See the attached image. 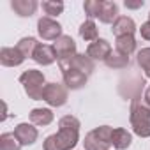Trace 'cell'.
Wrapping results in <instances>:
<instances>
[{"label": "cell", "mask_w": 150, "mask_h": 150, "mask_svg": "<svg viewBox=\"0 0 150 150\" xmlns=\"http://www.w3.org/2000/svg\"><path fill=\"white\" fill-rule=\"evenodd\" d=\"M139 34H141V37H143L145 41H150V21H145V23L141 25Z\"/></svg>", "instance_id": "4316f807"}, {"label": "cell", "mask_w": 150, "mask_h": 150, "mask_svg": "<svg viewBox=\"0 0 150 150\" xmlns=\"http://www.w3.org/2000/svg\"><path fill=\"white\" fill-rule=\"evenodd\" d=\"M42 11L46 13L48 18H55L58 14H62L64 11V2H60V0H44V2L41 4Z\"/></svg>", "instance_id": "cb8c5ba5"}, {"label": "cell", "mask_w": 150, "mask_h": 150, "mask_svg": "<svg viewBox=\"0 0 150 150\" xmlns=\"http://www.w3.org/2000/svg\"><path fill=\"white\" fill-rule=\"evenodd\" d=\"M97 18L101 23H115L118 18V6L115 2H110V0H103Z\"/></svg>", "instance_id": "2e32d148"}, {"label": "cell", "mask_w": 150, "mask_h": 150, "mask_svg": "<svg viewBox=\"0 0 150 150\" xmlns=\"http://www.w3.org/2000/svg\"><path fill=\"white\" fill-rule=\"evenodd\" d=\"M58 67H60L62 72L67 71V69H78V71L85 72L87 76H90V74L94 72V69H96L94 60H92L90 57H87V55H80V53H76L74 57H71V58L58 60Z\"/></svg>", "instance_id": "5b68a950"}, {"label": "cell", "mask_w": 150, "mask_h": 150, "mask_svg": "<svg viewBox=\"0 0 150 150\" xmlns=\"http://www.w3.org/2000/svg\"><path fill=\"white\" fill-rule=\"evenodd\" d=\"M20 139L14 136V132H4L0 136V150H21Z\"/></svg>", "instance_id": "603a6c76"}, {"label": "cell", "mask_w": 150, "mask_h": 150, "mask_svg": "<svg viewBox=\"0 0 150 150\" xmlns=\"http://www.w3.org/2000/svg\"><path fill=\"white\" fill-rule=\"evenodd\" d=\"M101 4H103V0H87V2L83 4V9H85V13H87L88 20H92V18H97V16H99Z\"/></svg>", "instance_id": "484cf974"}, {"label": "cell", "mask_w": 150, "mask_h": 150, "mask_svg": "<svg viewBox=\"0 0 150 150\" xmlns=\"http://www.w3.org/2000/svg\"><path fill=\"white\" fill-rule=\"evenodd\" d=\"M37 32H39V37L42 41H57L62 37V27L58 21H55L53 18H48V16H42L39 18L37 21Z\"/></svg>", "instance_id": "52a82bcc"}, {"label": "cell", "mask_w": 150, "mask_h": 150, "mask_svg": "<svg viewBox=\"0 0 150 150\" xmlns=\"http://www.w3.org/2000/svg\"><path fill=\"white\" fill-rule=\"evenodd\" d=\"M80 35H81V39L90 41V42L99 39V30H97V25L94 23V20H85L80 25Z\"/></svg>", "instance_id": "ffe728a7"}, {"label": "cell", "mask_w": 150, "mask_h": 150, "mask_svg": "<svg viewBox=\"0 0 150 150\" xmlns=\"http://www.w3.org/2000/svg\"><path fill=\"white\" fill-rule=\"evenodd\" d=\"M124 6L127 7V9H139V7H143V0H139V2H124Z\"/></svg>", "instance_id": "83f0119b"}, {"label": "cell", "mask_w": 150, "mask_h": 150, "mask_svg": "<svg viewBox=\"0 0 150 150\" xmlns=\"http://www.w3.org/2000/svg\"><path fill=\"white\" fill-rule=\"evenodd\" d=\"M32 60L37 62L39 65H51L55 60H58V57H57V51H55L53 46H50V44H41V42H39L37 50L34 51Z\"/></svg>", "instance_id": "7c38bea8"}, {"label": "cell", "mask_w": 150, "mask_h": 150, "mask_svg": "<svg viewBox=\"0 0 150 150\" xmlns=\"http://www.w3.org/2000/svg\"><path fill=\"white\" fill-rule=\"evenodd\" d=\"M131 127L134 134L139 138H148L150 136V108L143 104L139 99L131 101V113H129Z\"/></svg>", "instance_id": "7a4b0ae2"}, {"label": "cell", "mask_w": 150, "mask_h": 150, "mask_svg": "<svg viewBox=\"0 0 150 150\" xmlns=\"http://www.w3.org/2000/svg\"><path fill=\"white\" fill-rule=\"evenodd\" d=\"M104 64H106L110 69H125V67L129 65V57H127V55H122V53H118V51L115 50V51H111V55L104 60Z\"/></svg>", "instance_id": "7402d4cb"}, {"label": "cell", "mask_w": 150, "mask_h": 150, "mask_svg": "<svg viewBox=\"0 0 150 150\" xmlns=\"http://www.w3.org/2000/svg\"><path fill=\"white\" fill-rule=\"evenodd\" d=\"M148 21H150V14H148Z\"/></svg>", "instance_id": "f546056e"}, {"label": "cell", "mask_w": 150, "mask_h": 150, "mask_svg": "<svg viewBox=\"0 0 150 150\" xmlns=\"http://www.w3.org/2000/svg\"><path fill=\"white\" fill-rule=\"evenodd\" d=\"M23 60H25V57L16 46L14 48L6 46V48L0 50V64L6 65V67H16L20 64H23Z\"/></svg>", "instance_id": "4fadbf2b"}, {"label": "cell", "mask_w": 150, "mask_h": 150, "mask_svg": "<svg viewBox=\"0 0 150 150\" xmlns=\"http://www.w3.org/2000/svg\"><path fill=\"white\" fill-rule=\"evenodd\" d=\"M37 2L35 0H13L11 2V7L14 9V13L21 18H27V16H32L37 9Z\"/></svg>", "instance_id": "e0dca14e"}, {"label": "cell", "mask_w": 150, "mask_h": 150, "mask_svg": "<svg viewBox=\"0 0 150 150\" xmlns=\"http://www.w3.org/2000/svg\"><path fill=\"white\" fill-rule=\"evenodd\" d=\"M111 32L115 37H122V35H134L136 32V23L132 18L129 16H118L117 21L111 27Z\"/></svg>", "instance_id": "5bb4252c"}, {"label": "cell", "mask_w": 150, "mask_h": 150, "mask_svg": "<svg viewBox=\"0 0 150 150\" xmlns=\"http://www.w3.org/2000/svg\"><path fill=\"white\" fill-rule=\"evenodd\" d=\"M111 55V44L106 39H97L94 42L88 44L87 48V57H90L92 60H106Z\"/></svg>", "instance_id": "9c48e42d"}, {"label": "cell", "mask_w": 150, "mask_h": 150, "mask_svg": "<svg viewBox=\"0 0 150 150\" xmlns=\"http://www.w3.org/2000/svg\"><path fill=\"white\" fill-rule=\"evenodd\" d=\"M131 143H132V134L127 129H124V127L113 129V132H111V145L117 150H125V148L131 146Z\"/></svg>", "instance_id": "9a60e30c"}, {"label": "cell", "mask_w": 150, "mask_h": 150, "mask_svg": "<svg viewBox=\"0 0 150 150\" xmlns=\"http://www.w3.org/2000/svg\"><path fill=\"white\" fill-rule=\"evenodd\" d=\"M55 51H57V57L58 60H64V58H71L76 55V42H74V39L71 35H62L60 39L55 41L53 44ZM57 60V62H58Z\"/></svg>", "instance_id": "ba28073f"}, {"label": "cell", "mask_w": 150, "mask_h": 150, "mask_svg": "<svg viewBox=\"0 0 150 150\" xmlns=\"http://www.w3.org/2000/svg\"><path fill=\"white\" fill-rule=\"evenodd\" d=\"M37 46H39V42H37L35 37H23V39H20V42L16 44V48L23 53L25 58H32V57H34V51L37 50Z\"/></svg>", "instance_id": "44dd1931"}, {"label": "cell", "mask_w": 150, "mask_h": 150, "mask_svg": "<svg viewBox=\"0 0 150 150\" xmlns=\"http://www.w3.org/2000/svg\"><path fill=\"white\" fill-rule=\"evenodd\" d=\"M42 101H46L53 108H60L67 103V87L60 83H46L42 92Z\"/></svg>", "instance_id": "8992f818"}, {"label": "cell", "mask_w": 150, "mask_h": 150, "mask_svg": "<svg viewBox=\"0 0 150 150\" xmlns=\"http://www.w3.org/2000/svg\"><path fill=\"white\" fill-rule=\"evenodd\" d=\"M115 50L122 55H132L136 51V39L134 35H122V37H117L115 41Z\"/></svg>", "instance_id": "d6986e66"}, {"label": "cell", "mask_w": 150, "mask_h": 150, "mask_svg": "<svg viewBox=\"0 0 150 150\" xmlns=\"http://www.w3.org/2000/svg\"><path fill=\"white\" fill-rule=\"evenodd\" d=\"M138 65L145 71V76L150 78V48H143L138 51Z\"/></svg>", "instance_id": "d4e9b609"}, {"label": "cell", "mask_w": 150, "mask_h": 150, "mask_svg": "<svg viewBox=\"0 0 150 150\" xmlns=\"http://www.w3.org/2000/svg\"><path fill=\"white\" fill-rule=\"evenodd\" d=\"M111 132L113 129L110 125H101L92 129L87 136H85V150H110L111 145Z\"/></svg>", "instance_id": "277c9868"}, {"label": "cell", "mask_w": 150, "mask_h": 150, "mask_svg": "<svg viewBox=\"0 0 150 150\" xmlns=\"http://www.w3.org/2000/svg\"><path fill=\"white\" fill-rule=\"evenodd\" d=\"M30 122L34 125H50L53 122V111L48 108H34L30 111Z\"/></svg>", "instance_id": "ac0fdd59"}, {"label": "cell", "mask_w": 150, "mask_h": 150, "mask_svg": "<svg viewBox=\"0 0 150 150\" xmlns=\"http://www.w3.org/2000/svg\"><path fill=\"white\" fill-rule=\"evenodd\" d=\"M143 99H145V103H146V106L150 108V85L146 87V90H145V96H143Z\"/></svg>", "instance_id": "f1b7e54d"}, {"label": "cell", "mask_w": 150, "mask_h": 150, "mask_svg": "<svg viewBox=\"0 0 150 150\" xmlns=\"http://www.w3.org/2000/svg\"><path fill=\"white\" fill-rule=\"evenodd\" d=\"M20 83L23 85L27 96L34 101H41L42 99V92H44V74L37 69H28L20 76Z\"/></svg>", "instance_id": "3957f363"}, {"label": "cell", "mask_w": 150, "mask_h": 150, "mask_svg": "<svg viewBox=\"0 0 150 150\" xmlns=\"http://www.w3.org/2000/svg\"><path fill=\"white\" fill-rule=\"evenodd\" d=\"M62 76H64L65 87L71 88V90H78V88L85 87V83H87V80H88L87 74L81 72V71H78V69H67V71L62 72Z\"/></svg>", "instance_id": "8fae6325"}, {"label": "cell", "mask_w": 150, "mask_h": 150, "mask_svg": "<svg viewBox=\"0 0 150 150\" xmlns=\"http://www.w3.org/2000/svg\"><path fill=\"white\" fill-rule=\"evenodd\" d=\"M14 136L20 139V143H21L23 146H28V145H34V143L37 141L39 132H37V129H35L32 124L23 122V124H18V125H16Z\"/></svg>", "instance_id": "30bf717a"}, {"label": "cell", "mask_w": 150, "mask_h": 150, "mask_svg": "<svg viewBox=\"0 0 150 150\" xmlns=\"http://www.w3.org/2000/svg\"><path fill=\"white\" fill-rule=\"evenodd\" d=\"M80 120L72 115H65L58 120V132L44 139V150H71L80 139Z\"/></svg>", "instance_id": "6da1fadb"}]
</instances>
